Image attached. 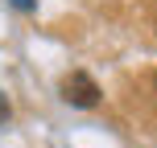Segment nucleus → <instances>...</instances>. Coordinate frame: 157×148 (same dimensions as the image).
Masks as SVG:
<instances>
[{"label":"nucleus","instance_id":"nucleus-3","mask_svg":"<svg viewBox=\"0 0 157 148\" xmlns=\"http://www.w3.org/2000/svg\"><path fill=\"white\" fill-rule=\"evenodd\" d=\"M13 4H17V8H33V0H13Z\"/></svg>","mask_w":157,"mask_h":148},{"label":"nucleus","instance_id":"nucleus-2","mask_svg":"<svg viewBox=\"0 0 157 148\" xmlns=\"http://www.w3.org/2000/svg\"><path fill=\"white\" fill-rule=\"evenodd\" d=\"M4 119H8V99L0 95V124H4Z\"/></svg>","mask_w":157,"mask_h":148},{"label":"nucleus","instance_id":"nucleus-1","mask_svg":"<svg viewBox=\"0 0 157 148\" xmlns=\"http://www.w3.org/2000/svg\"><path fill=\"white\" fill-rule=\"evenodd\" d=\"M62 99H66V103H75V107H95V103H99V86H95V78H91V74L71 70V74L62 78Z\"/></svg>","mask_w":157,"mask_h":148}]
</instances>
